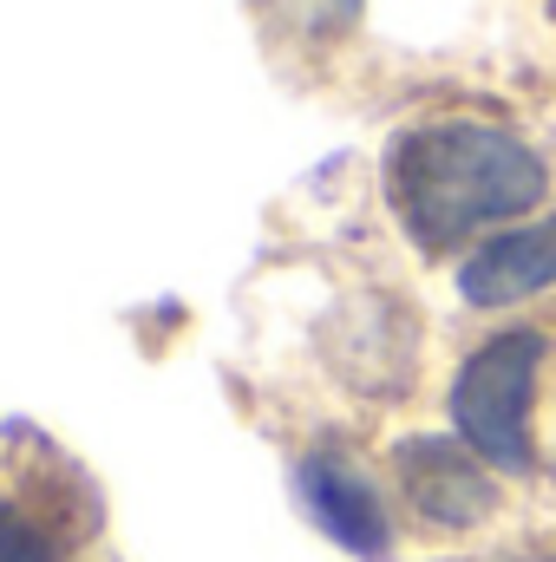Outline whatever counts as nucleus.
Masks as SVG:
<instances>
[{
	"label": "nucleus",
	"mask_w": 556,
	"mask_h": 562,
	"mask_svg": "<svg viewBox=\"0 0 556 562\" xmlns=\"http://www.w3.org/2000/svg\"><path fill=\"white\" fill-rule=\"evenodd\" d=\"M544 157L498 125H419L387 150V196L425 249H452L544 203Z\"/></svg>",
	"instance_id": "nucleus-1"
},
{
	"label": "nucleus",
	"mask_w": 556,
	"mask_h": 562,
	"mask_svg": "<svg viewBox=\"0 0 556 562\" xmlns=\"http://www.w3.org/2000/svg\"><path fill=\"white\" fill-rule=\"evenodd\" d=\"M537 367H544V334L511 327L498 340H485L452 386V425L458 438L498 464V471H531V393H537Z\"/></svg>",
	"instance_id": "nucleus-2"
},
{
	"label": "nucleus",
	"mask_w": 556,
	"mask_h": 562,
	"mask_svg": "<svg viewBox=\"0 0 556 562\" xmlns=\"http://www.w3.org/2000/svg\"><path fill=\"white\" fill-rule=\"evenodd\" d=\"M393 471H400L407 504H413L425 524H445V530H471V524L498 504L491 477H485L458 445H445V438H413V445H400V451H393Z\"/></svg>",
	"instance_id": "nucleus-3"
},
{
	"label": "nucleus",
	"mask_w": 556,
	"mask_h": 562,
	"mask_svg": "<svg viewBox=\"0 0 556 562\" xmlns=\"http://www.w3.org/2000/svg\"><path fill=\"white\" fill-rule=\"evenodd\" d=\"M301 504L314 510V524H321L341 550H354V557H387L393 524H387V504H380V491L367 484L360 464H347V458H308V464H301Z\"/></svg>",
	"instance_id": "nucleus-4"
},
{
	"label": "nucleus",
	"mask_w": 556,
	"mask_h": 562,
	"mask_svg": "<svg viewBox=\"0 0 556 562\" xmlns=\"http://www.w3.org/2000/svg\"><path fill=\"white\" fill-rule=\"evenodd\" d=\"M544 288H556V216L531 229H504L458 262V294L471 307H511Z\"/></svg>",
	"instance_id": "nucleus-5"
},
{
	"label": "nucleus",
	"mask_w": 556,
	"mask_h": 562,
	"mask_svg": "<svg viewBox=\"0 0 556 562\" xmlns=\"http://www.w3.org/2000/svg\"><path fill=\"white\" fill-rule=\"evenodd\" d=\"M0 562H40V550H33V530H26L13 510H0Z\"/></svg>",
	"instance_id": "nucleus-6"
}]
</instances>
